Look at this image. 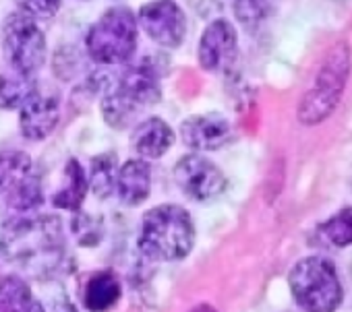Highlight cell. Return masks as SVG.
Returning <instances> with one entry per match:
<instances>
[{
  "mask_svg": "<svg viewBox=\"0 0 352 312\" xmlns=\"http://www.w3.org/2000/svg\"><path fill=\"white\" fill-rule=\"evenodd\" d=\"M0 261L38 279L67 271V236L63 219L50 213H19L0 226Z\"/></svg>",
  "mask_w": 352,
  "mask_h": 312,
  "instance_id": "1",
  "label": "cell"
},
{
  "mask_svg": "<svg viewBox=\"0 0 352 312\" xmlns=\"http://www.w3.org/2000/svg\"><path fill=\"white\" fill-rule=\"evenodd\" d=\"M137 246L155 263H176L191 254L195 246V224L181 205H157L141 219Z\"/></svg>",
  "mask_w": 352,
  "mask_h": 312,
  "instance_id": "2",
  "label": "cell"
},
{
  "mask_svg": "<svg viewBox=\"0 0 352 312\" xmlns=\"http://www.w3.org/2000/svg\"><path fill=\"white\" fill-rule=\"evenodd\" d=\"M162 99L160 75L151 62H139L129 67L118 81L102 95V118L110 128L122 130L135 122V118L149 106Z\"/></svg>",
  "mask_w": 352,
  "mask_h": 312,
  "instance_id": "3",
  "label": "cell"
},
{
  "mask_svg": "<svg viewBox=\"0 0 352 312\" xmlns=\"http://www.w3.org/2000/svg\"><path fill=\"white\" fill-rule=\"evenodd\" d=\"M352 69V52L346 42H338L327 52L323 64L319 67V73L313 81V87L302 95L296 118L305 126H315L323 120H327L333 110L338 108L348 77Z\"/></svg>",
  "mask_w": 352,
  "mask_h": 312,
  "instance_id": "4",
  "label": "cell"
},
{
  "mask_svg": "<svg viewBox=\"0 0 352 312\" xmlns=\"http://www.w3.org/2000/svg\"><path fill=\"white\" fill-rule=\"evenodd\" d=\"M139 25L137 15L122 5L110 7L89 27L85 36V52L100 67L126 64L137 50Z\"/></svg>",
  "mask_w": 352,
  "mask_h": 312,
  "instance_id": "5",
  "label": "cell"
},
{
  "mask_svg": "<svg viewBox=\"0 0 352 312\" xmlns=\"http://www.w3.org/2000/svg\"><path fill=\"white\" fill-rule=\"evenodd\" d=\"M288 287L302 312H336L344 300L338 269L321 254L300 259L288 273Z\"/></svg>",
  "mask_w": 352,
  "mask_h": 312,
  "instance_id": "6",
  "label": "cell"
},
{
  "mask_svg": "<svg viewBox=\"0 0 352 312\" xmlns=\"http://www.w3.org/2000/svg\"><path fill=\"white\" fill-rule=\"evenodd\" d=\"M44 203L42 176L19 149H0V205L11 215L38 211Z\"/></svg>",
  "mask_w": 352,
  "mask_h": 312,
  "instance_id": "7",
  "label": "cell"
},
{
  "mask_svg": "<svg viewBox=\"0 0 352 312\" xmlns=\"http://www.w3.org/2000/svg\"><path fill=\"white\" fill-rule=\"evenodd\" d=\"M0 46L9 67L23 75L36 77L48 58V44L40 23L17 9L3 23Z\"/></svg>",
  "mask_w": 352,
  "mask_h": 312,
  "instance_id": "8",
  "label": "cell"
},
{
  "mask_svg": "<svg viewBox=\"0 0 352 312\" xmlns=\"http://www.w3.org/2000/svg\"><path fill=\"white\" fill-rule=\"evenodd\" d=\"M174 182L179 191L197 203H208L218 199L226 187L228 180L224 172L201 153H187L179 162L174 164Z\"/></svg>",
  "mask_w": 352,
  "mask_h": 312,
  "instance_id": "9",
  "label": "cell"
},
{
  "mask_svg": "<svg viewBox=\"0 0 352 312\" xmlns=\"http://www.w3.org/2000/svg\"><path fill=\"white\" fill-rule=\"evenodd\" d=\"M137 25L157 46L174 50L187 38V15L174 0H149L137 13Z\"/></svg>",
  "mask_w": 352,
  "mask_h": 312,
  "instance_id": "10",
  "label": "cell"
},
{
  "mask_svg": "<svg viewBox=\"0 0 352 312\" xmlns=\"http://www.w3.org/2000/svg\"><path fill=\"white\" fill-rule=\"evenodd\" d=\"M239 56V34L226 19H214L197 44V62L208 73H222L234 67Z\"/></svg>",
  "mask_w": 352,
  "mask_h": 312,
  "instance_id": "11",
  "label": "cell"
},
{
  "mask_svg": "<svg viewBox=\"0 0 352 312\" xmlns=\"http://www.w3.org/2000/svg\"><path fill=\"white\" fill-rule=\"evenodd\" d=\"M232 124L218 112L193 114L181 122V139L195 153L218 151L232 141Z\"/></svg>",
  "mask_w": 352,
  "mask_h": 312,
  "instance_id": "12",
  "label": "cell"
},
{
  "mask_svg": "<svg viewBox=\"0 0 352 312\" xmlns=\"http://www.w3.org/2000/svg\"><path fill=\"white\" fill-rule=\"evenodd\" d=\"M60 122V101L50 93H34L19 108V130L28 141L48 139Z\"/></svg>",
  "mask_w": 352,
  "mask_h": 312,
  "instance_id": "13",
  "label": "cell"
},
{
  "mask_svg": "<svg viewBox=\"0 0 352 312\" xmlns=\"http://www.w3.org/2000/svg\"><path fill=\"white\" fill-rule=\"evenodd\" d=\"M176 141V132L172 126L160 116H147L145 120L137 122L131 132V149L141 160H160L172 149Z\"/></svg>",
  "mask_w": 352,
  "mask_h": 312,
  "instance_id": "14",
  "label": "cell"
},
{
  "mask_svg": "<svg viewBox=\"0 0 352 312\" xmlns=\"http://www.w3.org/2000/svg\"><path fill=\"white\" fill-rule=\"evenodd\" d=\"M151 193V168L145 160L133 158L118 166L114 195L126 207L141 205Z\"/></svg>",
  "mask_w": 352,
  "mask_h": 312,
  "instance_id": "15",
  "label": "cell"
},
{
  "mask_svg": "<svg viewBox=\"0 0 352 312\" xmlns=\"http://www.w3.org/2000/svg\"><path fill=\"white\" fill-rule=\"evenodd\" d=\"M120 279L112 271H98L85 281L83 304L89 312H106L120 300Z\"/></svg>",
  "mask_w": 352,
  "mask_h": 312,
  "instance_id": "16",
  "label": "cell"
},
{
  "mask_svg": "<svg viewBox=\"0 0 352 312\" xmlns=\"http://www.w3.org/2000/svg\"><path fill=\"white\" fill-rule=\"evenodd\" d=\"M87 191H89V182H87L85 168L75 158H71L65 164L63 184L52 195V205L58 209H67V211H79V207L85 201Z\"/></svg>",
  "mask_w": 352,
  "mask_h": 312,
  "instance_id": "17",
  "label": "cell"
},
{
  "mask_svg": "<svg viewBox=\"0 0 352 312\" xmlns=\"http://www.w3.org/2000/svg\"><path fill=\"white\" fill-rule=\"evenodd\" d=\"M0 312H46L28 281L17 275H0Z\"/></svg>",
  "mask_w": 352,
  "mask_h": 312,
  "instance_id": "18",
  "label": "cell"
},
{
  "mask_svg": "<svg viewBox=\"0 0 352 312\" xmlns=\"http://www.w3.org/2000/svg\"><path fill=\"white\" fill-rule=\"evenodd\" d=\"M38 91V83L32 75L13 69L0 73V110H19Z\"/></svg>",
  "mask_w": 352,
  "mask_h": 312,
  "instance_id": "19",
  "label": "cell"
},
{
  "mask_svg": "<svg viewBox=\"0 0 352 312\" xmlns=\"http://www.w3.org/2000/svg\"><path fill=\"white\" fill-rule=\"evenodd\" d=\"M116 172H118V155L112 151L100 153L89 164V191L100 199L106 201L108 197L114 195V184H116Z\"/></svg>",
  "mask_w": 352,
  "mask_h": 312,
  "instance_id": "20",
  "label": "cell"
},
{
  "mask_svg": "<svg viewBox=\"0 0 352 312\" xmlns=\"http://www.w3.org/2000/svg\"><path fill=\"white\" fill-rule=\"evenodd\" d=\"M317 234L325 244L333 248L352 246V207H344L336 211L329 219H325L317 228Z\"/></svg>",
  "mask_w": 352,
  "mask_h": 312,
  "instance_id": "21",
  "label": "cell"
},
{
  "mask_svg": "<svg viewBox=\"0 0 352 312\" xmlns=\"http://www.w3.org/2000/svg\"><path fill=\"white\" fill-rule=\"evenodd\" d=\"M232 13L236 21L247 32H257L267 17V0H230Z\"/></svg>",
  "mask_w": 352,
  "mask_h": 312,
  "instance_id": "22",
  "label": "cell"
},
{
  "mask_svg": "<svg viewBox=\"0 0 352 312\" xmlns=\"http://www.w3.org/2000/svg\"><path fill=\"white\" fill-rule=\"evenodd\" d=\"M71 230H73V236L77 238V242L81 246H96L102 240L104 224L94 213H81L79 211L71 221Z\"/></svg>",
  "mask_w": 352,
  "mask_h": 312,
  "instance_id": "23",
  "label": "cell"
},
{
  "mask_svg": "<svg viewBox=\"0 0 352 312\" xmlns=\"http://www.w3.org/2000/svg\"><path fill=\"white\" fill-rule=\"evenodd\" d=\"M17 11L25 13L28 17L36 19L38 23L50 21L58 15L63 0H15Z\"/></svg>",
  "mask_w": 352,
  "mask_h": 312,
  "instance_id": "24",
  "label": "cell"
},
{
  "mask_svg": "<svg viewBox=\"0 0 352 312\" xmlns=\"http://www.w3.org/2000/svg\"><path fill=\"white\" fill-rule=\"evenodd\" d=\"M189 312H218L212 304H197V306H193Z\"/></svg>",
  "mask_w": 352,
  "mask_h": 312,
  "instance_id": "25",
  "label": "cell"
}]
</instances>
